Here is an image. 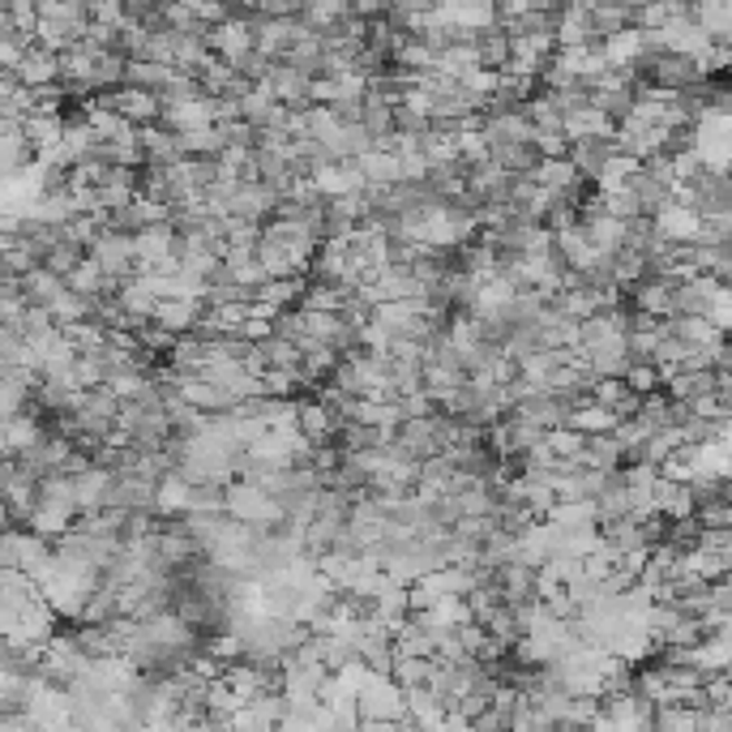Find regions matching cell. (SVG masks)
<instances>
[{"mask_svg": "<svg viewBox=\"0 0 732 732\" xmlns=\"http://www.w3.org/2000/svg\"><path fill=\"white\" fill-rule=\"evenodd\" d=\"M660 364H629V373H625V385H629V394H638V399H651L655 390H660Z\"/></svg>", "mask_w": 732, "mask_h": 732, "instance_id": "3", "label": "cell"}, {"mask_svg": "<svg viewBox=\"0 0 732 732\" xmlns=\"http://www.w3.org/2000/svg\"><path fill=\"white\" fill-rule=\"evenodd\" d=\"M651 223H655V236H660V241L681 244V248H690V244L703 241V215H699L694 206L668 202V206L651 218Z\"/></svg>", "mask_w": 732, "mask_h": 732, "instance_id": "1", "label": "cell"}, {"mask_svg": "<svg viewBox=\"0 0 732 732\" xmlns=\"http://www.w3.org/2000/svg\"><path fill=\"white\" fill-rule=\"evenodd\" d=\"M193 510V485L180 476V471H172V476H163L159 480V492H155V515H185L189 518Z\"/></svg>", "mask_w": 732, "mask_h": 732, "instance_id": "2", "label": "cell"}]
</instances>
